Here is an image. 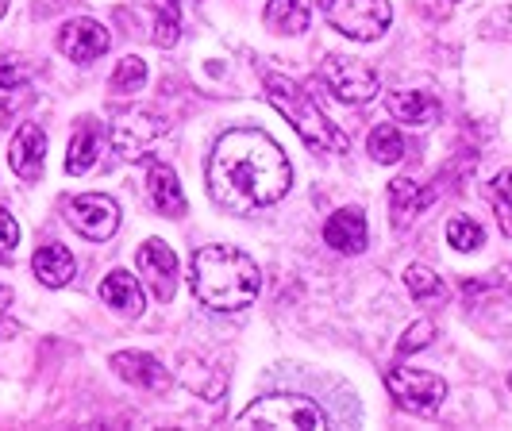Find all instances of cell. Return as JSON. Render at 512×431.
I'll use <instances>...</instances> for the list:
<instances>
[{
    "mask_svg": "<svg viewBox=\"0 0 512 431\" xmlns=\"http://www.w3.org/2000/svg\"><path fill=\"white\" fill-rule=\"evenodd\" d=\"M4 12H8V0H0V20H4Z\"/></svg>",
    "mask_w": 512,
    "mask_h": 431,
    "instance_id": "1f68e13d",
    "label": "cell"
},
{
    "mask_svg": "<svg viewBox=\"0 0 512 431\" xmlns=\"http://www.w3.org/2000/svg\"><path fill=\"white\" fill-rule=\"evenodd\" d=\"M509 389H512V374H509Z\"/></svg>",
    "mask_w": 512,
    "mask_h": 431,
    "instance_id": "d6a6232c",
    "label": "cell"
},
{
    "mask_svg": "<svg viewBox=\"0 0 512 431\" xmlns=\"http://www.w3.org/2000/svg\"><path fill=\"white\" fill-rule=\"evenodd\" d=\"M389 112L397 120H405V124L424 127L439 120V101L424 89H401V93H389Z\"/></svg>",
    "mask_w": 512,
    "mask_h": 431,
    "instance_id": "ac0fdd59",
    "label": "cell"
},
{
    "mask_svg": "<svg viewBox=\"0 0 512 431\" xmlns=\"http://www.w3.org/2000/svg\"><path fill=\"white\" fill-rule=\"evenodd\" d=\"M293 166L285 151L255 127L228 131L216 139L208 162V197L228 212L270 208L289 193Z\"/></svg>",
    "mask_w": 512,
    "mask_h": 431,
    "instance_id": "6da1fadb",
    "label": "cell"
},
{
    "mask_svg": "<svg viewBox=\"0 0 512 431\" xmlns=\"http://www.w3.org/2000/svg\"><path fill=\"white\" fill-rule=\"evenodd\" d=\"M12 305V293H8V285H0V312Z\"/></svg>",
    "mask_w": 512,
    "mask_h": 431,
    "instance_id": "4dcf8cb0",
    "label": "cell"
},
{
    "mask_svg": "<svg viewBox=\"0 0 512 431\" xmlns=\"http://www.w3.org/2000/svg\"><path fill=\"white\" fill-rule=\"evenodd\" d=\"M147 193H151V204L162 216H181V212H185L181 181L166 162H154L151 170H147Z\"/></svg>",
    "mask_w": 512,
    "mask_h": 431,
    "instance_id": "2e32d148",
    "label": "cell"
},
{
    "mask_svg": "<svg viewBox=\"0 0 512 431\" xmlns=\"http://www.w3.org/2000/svg\"><path fill=\"white\" fill-rule=\"evenodd\" d=\"M262 274L243 251L228 243H212L193 254V293L212 312H235L255 305Z\"/></svg>",
    "mask_w": 512,
    "mask_h": 431,
    "instance_id": "7a4b0ae2",
    "label": "cell"
},
{
    "mask_svg": "<svg viewBox=\"0 0 512 431\" xmlns=\"http://www.w3.org/2000/svg\"><path fill=\"white\" fill-rule=\"evenodd\" d=\"M66 220L93 243H108L120 231V204L104 193H77L66 201Z\"/></svg>",
    "mask_w": 512,
    "mask_h": 431,
    "instance_id": "9c48e42d",
    "label": "cell"
},
{
    "mask_svg": "<svg viewBox=\"0 0 512 431\" xmlns=\"http://www.w3.org/2000/svg\"><path fill=\"white\" fill-rule=\"evenodd\" d=\"M324 243H328L332 251H339V254L366 251V243H370L366 216H362L359 208H343V212L328 216V224H324Z\"/></svg>",
    "mask_w": 512,
    "mask_h": 431,
    "instance_id": "4fadbf2b",
    "label": "cell"
},
{
    "mask_svg": "<svg viewBox=\"0 0 512 431\" xmlns=\"http://www.w3.org/2000/svg\"><path fill=\"white\" fill-rule=\"evenodd\" d=\"M101 301L116 308L120 316H128V320L143 316V308H147L143 289H139V281L131 278L128 270H112V274L101 281Z\"/></svg>",
    "mask_w": 512,
    "mask_h": 431,
    "instance_id": "9a60e30c",
    "label": "cell"
},
{
    "mask_svg": "<svg viewBox=\"0 0 512 431\" xmlns=\"http://www.w3.org/2000/svg\"><path fill=\"white\" fill-rule=\"evenodd\" d=\"M447 243H451L455 251H478V247L486 243V235H482V228H478L470 216H455V220L447 224Z\"/></svg>",
    "mask_w": 512,
    "mask_h": 431,
    "instance_id": "4316f807",
    "label": "cell"
},
{
    "mask_svg": "<svg viewBox=\"0 0 512 431\" xmlns=\"http://www.w3.org/2000/svg\"><path fill=\"white\" fill-rule=\"evenodd\" d=\"M97 154H101V127L93 124H77L74 143H70V154H66V170L70 174H89L97 166Z\"/></svg>",
    "mask_w": 512,
    "mask_h": 431,
    "instance_id": "ffe728a7",
    "label": "cell"
},
{
    "mask_svg": "<svg viewBox=\"0 0 512 431\" xmlns=\"http://www.w3.org/2000/svg\"><path fill=\"white\" fill-rule=\"evenodd\" d=\"M432 339H436V324H432V320H416V324L405 331V339L397 343V355H412V351L428 347Z\"/></svg>",
    "mask_w": 512,
    "mask_h": 431,
    "instance_id": "83f0119b",
    "label": "cell"
},
{
    "mask_svg": "<svg viewBox=\"0 0 512 431\" xmlns=\"http://www.w3.org/2000/svg\"><path fill=\"white\" fill-rule=\"evenodd\" d=\"M16 247H20V224L12 220L8 208H0V262H12Z\"/></svg>",
    "mask_w": 512,
    "mask_h": 431,
    "instance_id": "f1b7e54d",
    "label": "cell"
},
{
    "mask_svg": "<svg viewBox=\"0 0 512 431\" xmlns=\"http://www.w3.org/2000/svg\"><path fill=\"white\" fill-rule=\"evenodd\" d=\"M243 428H308L320 431L328 428V416L312 405L308 397H293V393H274V397H258L255 405H247L239 412Z\"/></svg>",
    "mask_w": 512,
    "mask_h": 431,
    "instance_id": "277c9868",
    "label": "cell"
},
{
    "mask_svg": "<svg viewBox=\"0 0 512 431\" xmlns=\"http://www.w3.org/2000/svg\"><path fill=\"white\" fill-rule=\"evenodd\" d=\"M27 81V66L12 54H0V89H16Z\"/></svg>",
    "mask_w": 512,
    "mask_h": 431,
    "instance_id": "f546056e",
    "label": "cell"
},
{
    "mask_svg": "<svg viewBox=\"0 0 512 431\" xmlns=\"http://www.w3.org/2000/svg\"><path fill=\"white\" fill-rule=\"evenodd\" d=\"M112 366H116L120 378L139 385V389H151V393H166L170 389L166 366H158V358L143 355V351H120V355L112 358Z\"/></svg>",
    "mask_w": 512,
    "mask_h": 431,
    "instance_id": "5bb4252c",
    "label": "cell"
},
{
    "mask_svg": "<svg viewBox=\"0 0 512 431\" xmlns=\"http://www.w3.org/2000/svg\"><path fill=\"white\" fill-rule=\"evenodd\" d=\"M108 135H112V151L120 154L124 162H143L147 151L166 135V120L147 112V108H128V112H120L112 120Z\"/></svg>",
    "mask_w": 512,
    "mask_h": 431,
    "instance_id": "52a82bcc",
    "label": "cell"
},
{
    "mask_svg": "<svg viewBox=\"0 0 512 431\" xmlns=\"http://www.w3.org/2000/svg\"><path fill=\"white\" fill-rule=\"evenodd\" d=\"M486 197H489V204H493V212H497L501 231L512 239V170H505V174H497V178L489 181Z\"/></svg>",
    "mask_w": 512,
    "mask_h": 431,
    "instance_id": "cb8c5ba5",
    "label": "cell"
},
{
    "mask_svg": "<svg viewBox=\"0 0 512 431\" xmlns=\"http://www.w3.org/2000/svg\"><path fill=\"white\" fill-rule=\"evenodd\" d=\"M58 51L74 62H93L108 51V31L97 20H70L58 31Z\"/></svg>",
    "mask_w": 512,
    "mask_h": 431,
    "instance_id": "7c38bea8",
    "label": "cell"
},
{
    "mask_svg": "<svg viewBox=\"0 0 512 431\" xmlns=\"http://www.w3.org/2000/svg\"><path fill=\"white\" fill-rule=\"evenodd\" d=\"M385 385L393 393V401L401 408H409L416 416H428L443 405L447 397V381L439 374H428V370H412V366H393L385 374Z\"/></svg>",
    "mask_w": 512,
    "mask_h": 431,
    "instance_id": "ba28073f",
    "label": "cell"
},
{
    "mask_svg": "<svg viewBox=\"0 0 512 431\" xmlns=\"http://www.w3.org/2000/svg\"><path fill=\"white\" fill-rule=\"evenodd\" d=\"M8 162L16 170V178L35 181L43 174V162H47V135L39 124H20V131L12 135V147H8Z\"/></svg>",
    "mask_w": 512,
    "mask_h": 431,
    "instance_id": "30bf717a",
    "label": "cell"
},
{
    "mask_svg": "<svg viewBox=\"0 0 512 431\" xmlns=\"http://www.w3.org/2000/svg\"><path fill=\"white\" fill-rule=\"evenodd\" d=\"M178 374H181V381H185V385L197 393V397H205V401H220V397H224V381H220V378L208 381L212 366H208V362H201V358L178 355Z\"/></svg>",
    "mask_w": 512,
    "mask_h": 431,
    "instance_id": "7402d4cb",
    "label": "cell"
},
{
    "mask_svg": "<svg viewBox=\"0 0 512 431\" xmlns=\"http://www.w3.org/2000/svg\"><path fill=\"white\" fill-rule=\"evenodd\" d=\"M320 12L328 16V24L347 35V39H378L393 20L389 0H320Z\"/></svg>",
    "mask_w": 512,
    "mask_h": 431,
    "instance_id": "5b68a950",
    "label": "cell"
},
{
    "mask_svg": "<svg viewBox=\"0 0 512 431\" xmlns=\"http://www.w3.org/2000/svg\"><path fill=\"white\" fill-rule=\"evenodd\" d=\"M31 270H35V278L43 281V285L62 289V285H70V278H74V254L66 251L62 243H47V247L35 251Z\"/></svg>",
    "mask_w": 512,
    "mask_h": 431,
    "instance_id": "e0dca14e",
    "label": "cell"
},
{
    "mask_svg": "<svg viewBox=\"0 0 512 431\" xmlns=\"http://www.w3.org/2000/svg\"><path fill=\"white\" fill-rule=\"evenodd\" d=\"M320 81L328 85L335 101L343 104H366L378 97V74L359 62V58H347V54H332L320 62Z\"/></svg>",
    "mask_w": 512,
    "mask_h": 431,
    "instance_id": "8992f818",
    "label": "cell"
},
{
    "mask_svg": "<svg viewBox=\"0 0 512 431\" xmlns=\"http://www.w3.org/2000/svg\"><path fill=\"white\" fill-rule=\"evenodd\" d=\"M139 270L147 274L158 301H170V297H174V285H178V254L170 251L162 239H147V247L139 251Z\"/></svg>",
    "mask_w": 512,
    "mask_h": 431,
    "instance_id": "8fae6325",
    "label": "cell"
},
{
    "mask_svg": "<svg viewBox=\"0 0 512 431\" xmlns=\"http://www.w3.org/2000/svg\"><path fill=\"white\" fill-rule=\"evenodd\" d=\"M143 81H147V62L135 58V54L120 58V66H116V74H112V89H116V93H139Z\"/></svg>",
    "mask_w": 512,
    "mask_h": 431,
    "instance_id": "d4e9b609",
    "label": "cell"
},
{
    "mask_svg": "<svg viewBox=\"0 0 512 431\" xmlns=\"http://www.w3.org/2000/svg\"><path fill=\"white\" fill-rule=\"evenodd\" d=\"M405 285H409V293L416 301H428V297H443V281H439L436 270H428V266H409L405 270Z\"/></svg>",
    "mask_w": 512,
    "mask_h": 431,
    "instance_id": "484cf974",
    "label": "cell"
},
{
    "mask_svg": "<svg viewBox=\"0 0 512 431\" xmlns=\"http://www.w3.org/2000/svg\"><path fill=\"white\" fill-rule=\"evenodd\" d=\"M266 101L274 104L285 120L293 124V131L305 139V147L347 154V135L320 112V104L312 101V93L301 89L297 81H289L282 74H266Z\"/></svg>",
    "mask_w": 512,
    "mask_h": 431,
    "instance_id": "3957f363",
    "label": "cell"
},
{
    "mask_svg": "<svg viewBox=\"0 0 512 431\" xmlns=\"http://www.w3.org/2000/svg\"><path fill=\"white\" fill-rule=\"evenodd\" d=\"M366 151L374 162H382V166H393V162H401L405 158V139H401V131L393 124H378L370 131V139H366Z\"/></svg>",
    "mask_w": 512,
    "mask_h": 431,
    "instance_id": "603a6c76",
    "label": "cell"
},
{
    "mask_svg": "<svg viewBox=\"0 0 512 431\" xmlns=\"http://www.w3.org/2000/svg\"><path fill=\"white\" fill-rule=\"evenodd\" d=\"M312 20V4L308 0H270L266 4V24L278 35H301Z\"/></svg>",
    "mask_w": 512,
    "mask_h": 431,
    "instance_id": "d6986e66",
    "label": "cell"
},
{
    "mask_svg": "<svg viewBox=\"0 0 512 431\" xmlns=\"http://www.w3.org/2000/svg\"><path fill=\"white\" fill-rule=\"evenodd\" d=\"M439 197V189H420L412 178H397L389 181V201H393V216L401 212V220L405 216H416V212H424L428 204Z\"/></svg>",
    "mask_w": 512,
    "mask_h": 431,
    "instance_id": "44dd1931",
    "label": "cell"
}]
</instances>
